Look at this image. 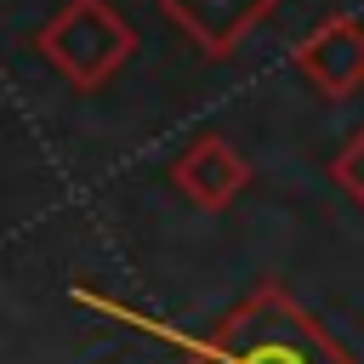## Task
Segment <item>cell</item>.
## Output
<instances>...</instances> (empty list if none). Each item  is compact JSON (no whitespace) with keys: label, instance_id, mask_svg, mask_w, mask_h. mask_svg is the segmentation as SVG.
<instances>
[{"label":"cell","instance_id":"obj_4","mask_svg":"<svg viewBox=\"0 0 364 364\" xmlns=\"http://www.w3.org/2000/svg\"><path fill=\"white\" fill-rule=\"evenodd\" d=\"M171 182L182 188L188 205H199V210H228V205L250 188V159H245L228 136L205 131V136H193V142L171 159Z\"/></svg>","mask_w":364,"mask_h":364},{"label":"cell","instance_id":"obj_3","mask_svg":"<svg viewBox=\"0 0 364 364\" xmlns=\"http://www.w3.org/2000/svg\"><path fill=\"white\" fill-rule=\"evenodd\" d=\"M290 68H296L324 102L353 97V91L364 85V23H358L353 11H330V17H318V23L296 40Z\"/></svg>","mask_w":364,"mask_h":364},{"label":"cell","instance_id":"obj_6","mask_svg":"<svg viewBox=\"0 0 364 364\" xmlns=\"http://www.w3.org/2000/svg\"><path fill=\"white\" fill-rule=\"evenodd\" d=\"M330 176H336V182L347 188V199L364 210V125H358V131L341 142V154L330 159Z\"/></svg>","mask_w":364,"mask_h":364},{"label":"cell","instance_id":"obj_1","mask_svg":"<svg viewBox=\"0 0 364 364\" xmlns=\"http://www.w3.org/2000/svg\"><path fill=\"white\" fill-rule=\"evenodd\" d=\"M176 364H358L284 284H256L205 336H182Z\"/></svg>","mask_w":364,"mask_h":364},{"label":"cell","instance_id":"obj_5","mask_svg":"<svg viewBox=\"0 0 364 364\" xmlns=\"http://www.w3.org/2000/svg\"><path fill=\"white\" fill-rule=\"evenodd\" d=\"M273 6H279V0H159V11H165L210 63L233 57V51L250 40V28H262V23L273 17Z\"/></svg>","mask_w":364,"mask_h":364},{"label":"cell","instance_id":"obj_2","mask_svg":"<svg viewBox=\"0 0 364 364\" xmlns=\"http://www.w3.org/2000/svg\"><path fill=\"white\" fill-rule=\"evenodd\" d=\"M34 51L74 85V91H102L136 51V28L119 17L114 0H68L40 34Z\"/></svg>","mask_w":364,"mask_h":364}]
</instances>
